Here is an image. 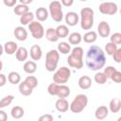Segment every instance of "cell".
Returning <instances> with one entry per match:
<instances>
[{"mask_svg": "<svg viewBox=\"0 0 121 121\" xmlns=\"http://www.w3.org/2000/svg\"><path fill=\"white\" fill-rule=\"evenodd\" d=\"M58 51L61 54H68L72 51V48H71L70 43L66 42H61L58 44Z\"/></svg>", "mask_w": 121, "mask_h": 121, "instance_id": "cell-30", "label": "cell"}, {"mask_svg": "<svg viewBox=\"0 0 121 121\" xmlns=\"http://www.w3.org/2000/svg\"><path fill=\"white\" fill-rule=\"evenodd\" d=\"M31 89H35L38 86V79L34 76H27L24 80Z\"/></svg>", "mask_w": 121, "mask_h": 121, "instance_id": "cell-33", "label": "cell"}, {"mask_svg": "<svg viewBox=\"0 0 121 121\" xmlns=\"http://www.w3.org/2000/svg\"><path fill=\"white\" fill-rule=\"evenodd\" d=\"M120 14H121V9H120Z\"/></svg>", "mask_w": 121, "mask_h": 121, "instance_id": "cell-49", "label": "cell"}, {"mask_svg": "<svg viewBox=\"0 0 121 121\" xmlns=\"http://www.w3.org/2000/svg\"><path fill=\"white\" fill-rule=\"evenodd\" d=\"M111 79L115 83H121V72L116 70L111 77Z\"/></svg>", "mask_w": 121, "mask_h": 121, "instance_id": "cell-40", "label": "cell"}, {"mask_svg": "<svg viewBox=\"0 0 121 121\" xmlns=\"http://www.w3.org/2000/svg\"><path fill=\"white\" fill-rule=\"evenodd\" d=\"M13 98H14V96L12 95H8L4 96L0 101V108L2 109V108H5V107L10 105L11 102L13 101Z\"/></svg>", "mask_w": 121, "mask_h": 121, "instance_id": "cell-35", "label": "cell"}, {"mask_svg": "<svg viewBox=\"0 0 121 121\" xmlns=\"http://www.w3.org/2000/svg\"><path fill=\"white\" fill-rule=\"evenodd\" d=\"M94 26V10L91 8H83L80 10V26L84 30H89Z\"/></svg>", "mask_w": 121, "mask_h": 121, "instance_id": "cell-3", "label": "cell"}, {"mask_svg": "<svg viewBox=\"0 0 121 121\" xmlns=\"http://www.w3.org/2000/svg\"><path fill=\"white\" fill-rule=\"evenodd\" d=\"M60 86L59 84L57 83H50L47 87V92L49 95H58V93H59V90H60Z\"/></svg>", "mask_w": 121, "mask_h": 121, "instance_id": "cell-37", "label": "cell"}, {"mask_svg": "<svg viewBox=\"0 0 121 121\" xmlns=\"http://www.w3.org/2000/svg\"><path fill=\"white\" fill-rule=\"evenodd\" d=\"M78 15L74 11H69L65 15V23L70 26H76L78 23Z\"/></svg>", "mask_w": 121, "mask_h": 121, "instance_id": "cell-13", "label": "cell"}, {"mask_svg": "<svg viewBox=\"0 0 121 121\" xmlns=\"http://www.w3.org/2000/svg\"><path fill=\"white\" fill-rule=\"evenodd\" d=\"M109 110L113 112V113H116L118 112L120 110H121V100L119 98H112L111 101H110V104H109Z\"/></svg>", "mask_w": 121, "mask_h": 121, "instance_id": "cell-18", "label": "cell"}, {"mask_svg": "<svg viewBox=\"0 0 121 121\" xmlns=\"http://www.w3.org/2000/svg\"><path fill=\"white\" fill-rule=\"evenodd\" d=\"M88 104V98L85 95L79 94L78 95L74 100L70 104V111L74 113H79L81 112Z\"/></svg>", "mask_w": 121, "mask_h": 121, "instance_id": "cell-5", "label": "cell"}, {"mask_svg": "<svg viewBox=\"0 0 121 121\" xmlns=\"http://www.w3.org/2000/svg\"><path fill=\"white\" fill-rule=\"evenodd\" d=\"M55 107L60 112H65L70 109V104L65 98H59L55 103Z\"/></svg>", "mask_w": 121, "mask_h": 121, "instance_id": "cell-12", "label": "cell"}, {"mask_svg": "<svg viewBox=\"0 0 121 121\" xmlns=\"http://www.w3.org/2000/svg\"><path fill=\"white\" fill-rule=\"evenodd\" d=\"M70 95V88L66 85H60V90L58 93V97L59 98H66L67 96Z\"/></svg>", "mask_w": 121, "mask_h": 121, "instance_id": "cell-32", "label": "cell"}, {"mask_svg": "<svg viewBox=\"0 0 121 121\" xmlns=\"http://www.w3.org/2000/svg\"><path fill=\"white\" fill-rule=\"evenodd\" d=\"M15 57H16L18 61H25L28 57V52H27L26 48L23 47V46L19 47L16 54H15Z\"/></svg>", "mask_w": 121, "mask_h": 121, "instance_id": "cell-24", "label": "cell"}, {"mask_svg": "<svg viewBox=\"0 0 121 121\" xmlns=\"http://www.w3.org/2000/svg\"><path fill=\"white\" fill-rule=\"evenodd\" d=\"M45 37L46 39L49 41V42H52V43H55L57 42L60 38L57 34V31H56V28H53V27H49L46 29L45 31Z\"/></svg>", "mask_w": 121, "mask_h": 121, "instance_id": "cell-21", "label": "cell"}, {"mask_svg": "<svg viewBox=\"0 0 121 121\" xmlns=\"http://www.w3.org/2000/svg\"><path fill=\"white\" fill-rule=\"evenodd\" d=\"M35 16H36V18L38 19V21L43 22V21H45V20L47 19V17H48V11H47V9H46L45 8H43V7L38 8V9H36Z\"/></svg>", "mask_w": 121, "mask_h": 121, "instance_id": "cell-19", "label": "cell"}, {"mask_svg": "<svg viewBox=\"0 0 121 121\" xmlns=\"http://www.w3.org/2000/svg\"><path fill=\"white\" fill-rule=\"evenodd\" d=\"M28 29L34 39H42L44 35V28L43 25L38 21H33L28 25Z\"/></svg>", "mask_w": 121, "mask_h": 121, "instance_id": "cell-8", "label": "cell"}, {"mask_svg": "<svg viewBox=\"0 0 121 121\" xmlns=\"http://www.w3.org/2000/svg\"><path fill=\"white\" fill-rule=\"evenodd\" d=\"M13 34L15 36V38L18 40V41H26V38H27V31L23 27V26H17L14 28V31H13Z\"/></svg>", "mask_w": 121, "mask_h": 121, "instance_id": "cell-14", "label": "cell"}, {"mask_svg": "<svg viewBox=\"0 0 121 121\" xmlns=\"http://www.w3.org/2000/svg\"><path fill=\"white\" fill-rule=\"evenodd\" d=\"M4 4L8 7H13L16 4V0H4Z\"/></svg>", "mask_w": 121, "mask_h": 121, "instance_id": "cell-45", "label": "cell"}, {"mask_svg": "<svg viewBox=\"0 0 121 121\" xmlns=\"http://www.w3.org/2000/svg\"><path fill=\"white\" fill-rule=\"evenodd\" d=\"M98 9L102 14L114 15L117 12V5L114 2H102Z\"/></svg>", "mask_w": 121, "mask_h": 121, "instance_id": "cell-9", "label": "cell"}, {"mask_svg": "<svg viewBox=\"0 0 121 121\" xmlns=\"http://www.w3.org/2000/svg\"><path fill=\"white\" fill-rule=\"evenodd\" d=\"M6 81H7V78H6V76L4 74H0V86H4L6 84Z\"/></svg>", "mask_w": 121, "mask_h": 121, "instance_id": "cell-46", "label": "cell"}, {"mask_svg": "<svg viewBox=\"0 0 121 121\" xmlns=\"http://www.w3.org/2000/svg\"><path fill=\"white\" fill-rule=\"evenodd\" d=\"M70 76H71L70 68L66 66H62L59 68L53 75V81L59 85H63L68 81V79L70 78Z\"/></svg>", "mask_w": 121, "mask_h": 121, "instance_id": "cell-6", "label": "cell"}, {"mask_svg": "<svg viewBox=\"0 0 121 121\" xmlns=\"http://www.w3.org/2000/svg\"><path fill=\"white\" fill-rule=\"evenodd\" d=\"M7 119H8V115L6 112L3 110H0V121H7Z\"/></svg>", "mask_w": 121, "mask_h": 121, "instance_id": "cell-43", "label": "cell"}, {"mask_svg": "<svg viewBox=\"0 0 121 121\" xmlns=\"http://www.w3.org/2000/svg\"><path fill=\"white\" fill-rule=\"evenodd\" d=\"M83 41L86 43H93L96 41L97 39V33L95 31H87L84 35H83Z\"/></svg>", "mask_w": 121, "mask_h": 121, "instance_id": "cell-23", "label": "cell"}, {"mask_svg": "<svg viewBox=\"0 0 121 121\" xmlns=\"http://www.w3.org/2000/svg\"><path fill=\"white\" fill-rule=\"evenodd\" d=\"M110 42L114 43V44H121V33L119 32H115L113 34L111 35V38H110Z\"/></svg>", "mask_w": 121, "mask_h": 121, "instance_id": "cell-38", "label": "cell"}, {"mask_svg": "<svg viewBox=\"0 0 121 121\" xmlns=\"http://www.w3.org/2000/svg\"><path fill=\"white\" fill-rule=\"evenodd\" d=\"M60 3H61V5H63L65 7H70L74 4V1L73 0H61Z\"/></svg>", "mask_w": 121, "mask_h": 121, "instance_id": "cell-44", "label": "cell"}, {"mask_svg": "<svg viewBox=\"0 0 121 121\" xmlns=\"http://www.w3.org/2000/svg\"><path fill=\"white\" fill-rule=\"evenodd\" d=\"M97 32H98V35L102 38H107L110 33H111V26L110 25L105 22V21H101L98 26H97Z\"/></svg>", "mask_w": 121, "mask_h": 121, "instance_id": "cell-10", "label": "cell"}, {"mask_svg": "<svg viewBox=\"0 0 121 121\" xmlns=\"http://www.w3.org/2000/svg\"><path fill=\"white\" fill-rule=\"evenodd\" d=\"M117 49H118V48H117V45L114 44V43H111V42H109V43H106V45H105V51H106V53H107L108 55H110V56H112V55L116 52Z\"/></svg>", "mask_w": 121, "mask_h": 121, "instance_id": "cell-36", "label": "cell"}, {"mask_svg": "<svg viewBox=\"0 0 121 121\" xmlns=\"http://www.w3.org/2000/svg\"><path fill=\"white\" fill-rule=\"evenodd\" d=\"M10 114H11V116H12L13 118H15V119H20L21 117L24 116L25 111H24V109H23L21 106H14V107L11 109V111H10Z\"/></svg>", "mask_w": 121, "mask_h": 121, "instance_id": "cell-26", "label": "cell"}, {"mask_svg": "<svg viewBox=\"0 0 121 121\" xmlns=\"http://www.w3.org/2000/svg\"><path fill=\"white\" fill-rule=\"evenodd\" d=\"M109 109L106 106H99L95 112V116L97 120H103L108 116Z\"/></svg>", "mask_w": 121, "mask_h": 121, "instance_id": "cell-16", "label": "cell"}, {"mask_svg": "<svg viewBox=\"0 0 121 121\" xmlns=\"http://www.w3.org/2000/svg\"><path fill=\"white\" fill-rule=\"evenodd\" d=\"M94 79H95V81L97 84H104V83L107 82L108 78L106 77V75H105L103 72H97V73L95 75Z\"/></svg>", "mask_w": 121, "mask_h": 121, "instance_id": "cell-34", "label": "cell"}, {"mask_svg": "<svg viewBox=\"0 0 121 121\" xmlns=\"http://www.w3.org/2000/svg\"><path fill=\"white\" fill-rule=\"evenodd\" d=\"M117 121H121V116H120V117H119V118L117 119Z\"/></svg>", "mask_w": 121, "mask_h": 121, "instance_id": "cell-48", "label": "cell"}, {"mask_svg": "<svg viewBox=\"0 0 121 121\" xmlns=\"http://www.w3.org/2000/svg\"><path fill=\"white\" fill-rule=\"evenodd\" d=\"M23 68H24V71L26 74L31 75V74H33V73L36 72V70H37V64H36V62L34 60H27V61L25 62Z\"/></svg>", "mask_w": 121, "mask_h": 121, "instance_id": "cell-20", "label": "cell"}, {"mask_svg": "<svg viewBox=\"0 0 121 121\" xmlns=\"http://www.w3.org/2000/svg\"><path fill=\"white\" fill-rule=\"evenodd\" d=\"M85 62L87 67L93 71L103 68L106 63V56L102 48L97 45H91L86 53Z\"/></svg>", "mask_w": 121, "mask_h": 121, "instance_id": "cell-1", "label": "cell"}, {"mask_svg": "<svg viewBox=\"0 0 121 121\" xmlns=\"http://www.w3.org/2000/svg\"><path fill=\"white\" fill-rule=\"evenodd\" d=\"M56 31H57V34H58L59 38H65L69 34V28L65 25H60V26H58L56 27Z\"/></svg>", "mask_w": 121, "mask_h": 121, "instance_id": "cell-28", "label": "cell"}, {"mask_svg": "<svg viewBox=\"0 0 121 121\" xmlns=\"http://www.w3.org/2000/svg\"><path fill=\"white\" fill-rule=\"evenodd\" d=\"M8 80L11 83V84H18L21 81V76L19 73L12 71L8 75Z\"/></svg>", "mask_w": 121, "mask_h": 121, "instance_id": "cell-31", "label": "cell"}, {"mask_svg": "<svg viewBox=\"0 0 121 121\" xmlns=\"http://www.w3.org/2000/svg\"><path fill=\"white\" fill-rule=\"evenodd\" d=\"M49 12L51 18L55 22H61L63 19V12L61 3L60 1H52L49 4Z\"/></svg>", "mask_w": 121, "mask_h": 121, "instance_id": "cell-7", "label": "cell"}, {"mask_svg": "<svg viewBox=\"0 0 121 121\" xmlns=\"http://www.w3.org/2000/svg\"><path fill=\"white\" fill-rule=\"evenodd\" d=\"M19 92H20L21 95H23L25 96H28V95H30L32 94L33 89H31L25 81H23V82H21L19 84Z\"/></svg>", "mask_w": 121, "mask_h": 121, "instance_id": "cell-25", "label": "cell"}, {"mask_svg": "<svg viewBox=\"0 0 121 121\" xmlns=\"http://www.w3.org/2000/svg\"><path fill=\"white\" fill-rule=\"evenodd\" d=\"M38 121H53V116L49 113H45V114H43L39 117Z\"/></svg>", "mask_w": 121, "mask_h": 121, "instance_id": "cell-42", "label": "cell"}, {"mask_svg": "<svg viewBox=\"0 0 121 121\" xmlns=\"http://www.w3.org/2000/svg\"><path fill=\"white\" fill-rule=\"evenodd\" d=\"M13 11H14V13L16 15H19L21 17V16L25 15L26 13L29 12V9H28V6H26V5H23V4H19V5L15 6Z\"/></svg>", "mask_w": 121, "mask_h": 121, "instance_id": "cell-27", "label": "cell"}, {"mask_svg": "<svg viewBox=\"0 0 121 121\" xmlns=\"http://www.w3.org/2000/svg\"><path fill=\"white\" fill-rule=\"evenodd\" d=\"M78 86L82 90H87L92 86V79L88 76H81L78 78Z\"/></svg>", "mask_w": 121, "mask_h": 121, "instance_id": "cell-17", "label": "cell"}, {"mask_svg": "<svg viewBox=\"0 0 121 121\" xmlns=\"http://www.w3.org/2000/svg\"><path fill=\"white\" fill-rule=\"evenodd\" d=\"M18 48H19V47H18V44H17L15 42H12V41L6 42V43L3 44V50H4L5 53L8 54V55L16 54Z\"/></svg>", "mask_w": 121, "mask_h": 121, "instance_id": "cell-11", "label": "cell"}, {"mask_svg": "<svg viewBox=\"0 0 121 121\" xmlns=\"http://www.w3.org/2000/svg\"><path fill=\"white\" fill-rule=\"evenodd\" d=\"M60 60V53L56 49H51L45 56V69L48 72H53L57 69Z\"/></svg>", "mask_w": 121, "mask_h": 121, "instance_id": "cell-4", "label": "cell"}, {"mask_svg": "<svg viewBox=\"0 0 121 121\" xmlns=\"http://www.w3.org/2000/svg\"><path fill=\"white\" fill-rule=\"evenodd\" d=\"M29 54H30V58L33 60H39L43 56V51H42V48L38 44H33L30 48Z\"/></svg>", "mask_w": 121, "mask_h": 121, "instance_id": "cell-15", "label": "cell"}, {"mask_svg": "<svg viewBox=\"0 0 121 121\" xmlns=\"http://www.w3.org/2000/svg\"><path fill=\"white\" fill-rule=\"evenodd\" d=\"M112 58H113V60L117 63H120L121 62V48H118L116 50V52L112 55Z\"/></svg>", "mask_w": 121, "mask_h": 121, "instance_id": "cell-41", "label": "cell"}, {"mask_svg": "<svg viewBox=\"0 0 121 121\" xmlns=\"http://www.w3.org/2000/svg\"><path fill=\"white\" fill-rule=\"evenodd\" d=\"M116 71V69L113 67V66H107L106 68H104V74L106 75V77L108 78H111V77L112 76V74Z\"/></svg>", "mask_w": 121, "mask_h": 121, "instance_id": "cell-39", "label": "cell"}, {"mask_svg": "<svg viewBox=\"0 0 121 121\" xmlns=\"http://www.w3.org/2000/svg\"><path fill=\"white\" fill-rule=\"evenodd\" d=\"M83 49L79 46H76L72 49L70 55L67 58V62L70 67L80 69L83 66Z\"/></svg>", "mask_w": 121, "mask_h": 121, "instance_id": "cell-2", "label": "cell"}, {"mask_svg": "<svg viewBox=\"0 0 121 121\" xmlns=\"http://www.w3.org/2000/svg\"><path fill=\"white\" fill-rule=\"evenodd\" d=\"M33 20H34V14H33L32 12H30V11L20 17V23H21L23 26L29 25L30 23L33 22Z\"/></svg>", "mask_w": 121, "mask_h": 121, "instance_id": "cell-29", "label": "cell"}, {"mask_svg": "<svg viewBox=\"0 0 121 121\" xmlns=\"http://www.w3.org/2000/svg\"><path fill=\"white\" fill-rule=\"evenodd\" d=\"M31 3H32V0H20V4H23L26 6H27L28 4H31Z\"/></svg>", "mask_w": 121, "mask_h": 121, "instance_id": "cell-47", "label": "cell"}, {"mask_svg": "<svg viewBox=\"0 0 121 121\" xmlns=\"http://www.w3.org/2000/svg\"><path fill=\"white\" fill-rule=\"evenodd\" d=\"M81 41H82V36H81V34L79 32H73L68 37L69 43L70 44H73V45L79 44Z\"/></svg>", "mask_w": 121, "mask_h": 121, "instance_id": "cell-22", "label": "cell"}]
</instances>
